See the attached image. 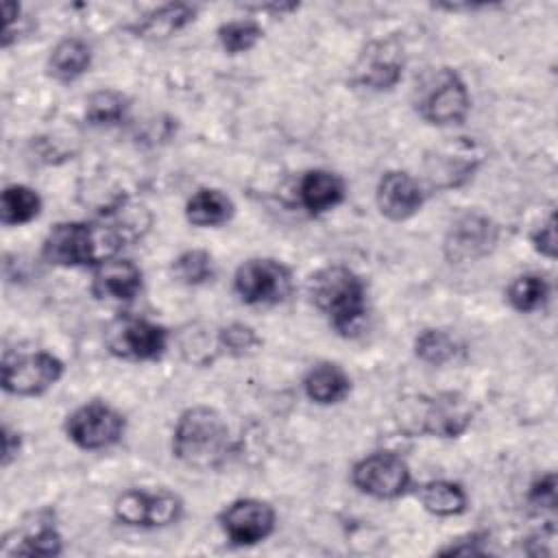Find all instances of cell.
Returning a JSON list of instances; mask_svg holds the SVG:
<instances>
[{"label": "cell", "mask_w": 558, "mask_h": 558, "mask_svg": "<svg viewBox=\"0 0 558 558\" xmlns=\"http://www.w3.org/2000/svg\"><path fill=\"white\" fill-rule=\"evenodd\" d=\"M129 229L105 222H59L44 240V257L57 266L102 264L124 246Z\"/></svg>", "instance_id": "1"}, {"label": "cell", "mask_w": 558, "mask_h": 558, "mask_svg": "<svg viewBox=\"0 0 558 558\" xmlns=\"http://www.w3.org/2000/svg\"><path fill=\"white\" fill-rule=\"evenodd\" d=\"M172 451L181 462L201 471L220 466L231 453V434L225 418L203 405L185 410L174 427Z\"/></svg>", "instance_id": "2"}, {"label": "cell", "mask_w": 558, "mask_h": 558, "mask_svg": "<svg viewBox=\"0 0 558 558\" xmlns=\"http://www.w3.org/2000/svg\"><path fill=\"white\" fill-rule=\"evenodd\" d=\"M310 296L340 333L353 331L366 310L364 283L347 266L318 270L310 279Z\"/></svg>", "instance_id": "3"}, {"label": "cell", "mask_w": 558, "mask_h": 558, "mask_svg": "<svg viewBox=\"0 0 558 558\" xmlns=\"http://www.w3.org/2000/svg\"><path fill=\"white\" fill-rule=\"evenodd\" d=\"M412 434H429L438 438H456L466 432L473 421V408L460 392H438L414 397L399 418Z\"/></svg>", "instance_id": "4"}, {"label": "cell", "mask_w": 558, "mask_h": 558, "mask_svg": "<svg viewBox=\"0 0 558 558\" xmlns=\"http://www.w3.org/2000/svg\"><path fill=\"white\" fill-rule=\"evenodd\" d=\"M418 113L429 124H458L466 118L471 98L464 81L451 68H440L421 87Z\"/></svg>", "instance_id": "5"}, {"label": "cell", "mask_w": 558, "mask_h": 558, "mask_svg": "<svg viewBox=\"0 0 558 558\" xmlns=\"http://www.w3.org/2000/svg\"><path fill=\"white\" fill-rule=\"evenodd\" d=\"M235 292L248 305H275L288 299L292 290L290 270L268 257H255L235 270Z\"/></svg>", "instance_id": "6"}, {"label": "cell", "mask_w": 558, "mask_h": 558, "mask_svg": "<svg viewBox=\"0 0 558 558\" xmlns=\"http://www.w3.org/2000/svg\"><path fill=\"white\" fill-rule=\"evenodd\" d=\"M63 375V364L48 351L7 353L2 360V386L20 397L46 392Z\"/></svg>", "instance_id": "7"}, {"label": "cell", "mask_w": 558, "mask_h": 558, "mask_svg": "<svg viewBox=\"0 0 558 558\" xmlns=\"http://www.w3.org/2000/svg\"><path fill=\"white\" fill-rule=\"evenodd\" d=\"M68 438L87 451L107 449L122 438L124 416L102 401H92L76 408L65 421Z\"/></svg>", "instance_id": "8"}, {"label": "cell", "mask_w": 558, "mask_h": 558, "mask_svg": "<svg viewBox=\"0 0 558 558\" xmlns=\"http://www.w3.org/2000/svg\"><path fill=\"white\" fill-rule=\"evenodd\" d=\"M107 347L122 360H157L166 351V329L135 316L118 318L107 329Z\"/></svg>", "instance_id": "9"}, {"label": "cell", "mask_w": 558, "mask_h": 558, "mask_svg": "<svg viewBox=\"0 0 558 558\" xmlns=\"http://www.w3.org/2000/svg\"><path fill=\"white\" fill-rule=\"evenodd\" d=\"M353 484L377 499H395L410 486L408 464L392 451H377L362 458L351 471Z\"/></svg>", "instance_id": "10"}, {"label": "cell", "mask_w": 558, "mask_h": 558, "mask_svg": "<svg viewBox=\"0 0 558 558\" xmlns=\"http://www.w3.org/2000/svg\"><path fill=\"white\" fill-rule=\"evenodd\" d=\"M181 514V499L168 490H126L116 499V517L126 525L159 527L174 523Z\"/></svg>", "instance_id": "11"}, {"label": "cell", "mask_w": 558, "mask_h": 558, "mask_svg": "<svg viewBox=\"0 0 558 558\" xmlns=\"http://www.w3.org/2000/svg\"><path fill=\"white\" fill-rule=\"evenodd\" d=\"M403 72V50L395 39L373 41L353 68V81L368 89H390Z\"/></svg>", "instance_id": "12"}, {"label": "cell", "mask_w": 558, "mask_h": 558, "mask_svg": "<svg viewBox=\"0 0 558 558\" xmlns=\"http://www.w3.org/2000/svg\"><path fill=\"white\" fill-rule=\"evenodd\" d=\"M225 534L235 545H255L275 527V510L262 499H238L220 514Z\"/></svg>", "instance_id": "13"}, {"label": "cell", "mask_w": 558, "mask_h": 558, "mask_svg": "<svg viewBox=\"0 0 558 558\" xmlns=\"http://www.w3.org/2000/svg\"><path fill=\"white\" fill-rule=\"evenodd\" d=\"M495 242H497V227L484 216L469 214V216H462L456 225H451L445 242V251L453 262H469L490 253Z\"/></svg>", "instance_id": "14"}, {"label": "cell", "mask_w": 558, "mask_h": 558, "mask_svg": "<svg viewBox=\"0 0 558 558\" xmlns=\"http://www.w3.org/2000/svg\"><path fill=\"white\" fill-rule=\"evenodd\" d=\"M423 205L418 183L401 170L386 172L377 183V207L390 220H405Z\"/></svg>", "instance_id": "15"}, {"label": "cell", "mask_w": 558, "mask_h": 558, "mask_svg": "<svg viewBox=\"0 0 558 558\" xmlns=\"http://www.w3.org/2000/svg\"><path fill=\"white\" fill-rule=\"evenodd\" d=\"M142 290V270L131 259L111 257L96 266L92 292L98 299L131 301Z\"/></svg>", "instance_id": "16"}, {"label": "cell", "mask_w": 558, "mask_h": 558, "mask_svg": "<svg viewBox=\"0 0 558 558\" xmlns=\"http://www.w3.org/2000/svg\"><path fill=\"white\" fill-rule=\"evenodd\" d=\"M344 196V183L329 170H307L299 183L301 205L310 214H323L333 209Z\"/></svg>", "instance_id": "17"}, {"label": "cell", "mask_w": 558, "mask_h": 558, "mask_svg": "<svg viewBox=\"0 0 558 558\" xmlns=\"http://www.w3.org/2000/svg\"><path fill=\"white\" fill-rule=\"evenodd\" d=\"M196 15V9L183 2H170L148 11L133 24V33L144 39H166L185 28Z\"/></svg>", "instance_id": "18"}, {"label": "cell", "mask_w": 558, "mask_h": 558, "mask_svg": "<svg viewBox=\"0 0 558 558\" xmlns=\"http://www.w3.org/2000/svg\"><path fill=\"white\" fill-rule=\"evenodd\" d=\"M351 390V381L347 373L331 362L316 364L305 377V392L312 401L329 405L342 401Z\"/></svg>", "instance_id": "19"}, {"label": "cell", "mask_w": 558, "mask_h": 558, "mask_svg": "<svg viewBox=\"0 0 558 558\" xmlns=\"http://www.w3.org/2000/svg\"><path fill=\"white\" fill-rule=\"evenodd\" d=\"M475 161L477 157L473 155V146L460 142L447 148L442 155L434 157V168H429L427 177L438 187H453L473 172Z\"/></svg>", "instance_id": "20"}, {"label": "cell", "mask_w": 558, "mask_h": 558, "mask_svg": "<svg viewBox=\"0 0 558 558\" xmlns=\"http://www.w3.org/2000/svg\"><path fill=\"white\" fill-rule=\"evenodd\" d=\"M233 216V203L227 194L214 187H203L192 194L185 205V218L196 227H218Z\"/></svg>", "instance_id": "21"}, {"label": "cell", "mask_w": 558, "mask_h": 558, "mask_svg": "<svg viewBox=\"0 0 558 558\" xmlns=\"http://www.w3.org/2000/svg\"><path fill=\"white\" fill-rule=\"evenodd\" d=\"M423 508L436 517H453L464 512L466 495L460 484L447 480H432L416 490Z\"/></svg>", "instance_id": "22"}, {"label": "cell", "mask_w": 558, "mask_h": 558, "mask_svg": "<svg viewBox=\"0 0 558 558\" xmlns=\"http://www.w3.org/2000/svg\"><path fill=\"white\" fill-rule=\"evenodd\" d=\"M89 63H92V50L85 41L76 37H68L59 41L50 50V59H48L50 74L61 81H74L89 68Z\"/></svg>", "instance_id": "23"}, {"label": "cell", "mask_w": 558, "mask_h": 558, "mask_svg": "<svg viewBox=\"0 0 558 558\" xmlns=\"http://www.w3.org/2000/svg\"><path fill=\"white\" fill-rule=\"evenodd\" d=\"M41 209L39 194L28 185H9L2 192L0 216L4 225H26Z\"/></svg>", "instance_id": "24"}, {"label": "cell", "mask_w": 558, "mask_h": 558, "mask_svg": "<svg viewBox=\"0 0 558 558\" xmlns=\"http://www.w3.org/2000/svg\"><path fill=\"white\" fill-rule=\"evenodd\" d=\"M549 296V286L541 275H521L508 286V301L517 312H534Z\"/></svg>", "instance_id": "25"}, {"label": "cell", "mask_w": 558, "mask_h": 558, "mask_svg": "<svg viewBox=\"0 0 558 558\" xmlns=\"http://www.w3.org/2000/svg\"><path fill=\"white\" fill-rule=\"evenodd\" d=\"M129 111V100L120 92L102 89L87 98L85 116L92 124H118Z\"/></svg>", "instance_id": "26"}, {"label": "cell", "mask_w": 558, "mask_h": 558, "mask_svg": "<svg viewBox=\"0 0 558 558\" xmlns=\"http://www.w3.org/2000/svg\"><path fill=\"white\" fill-rule=\"evenodd\" d=\"M262 35H264L262 26L253 20H233L218 28L220 46L229 54H240V52L251 50L262 39Z\"/></svg>", "instance_id": "27"}, {"label": "cell", "mask_w": 558, "mask_h": 558, "mask_svg": "<svg viewBox=\"0 0 558 558\" xmlns=\"http://www.w3.org/2000/svg\"><path fill=\"white\" fill-rule=\"evenodd\" d=\"M172 272L181 283L198 286L214 277V259L207 251H185L174 259Z\"/></svg>", "instance_id": "28"}, {"label": "cell", "mask_w": 558, "mask_h": 558, "mask_svg": "<svg viewBox=\"0 0 558 558\" xmlns=\"http://www.w3.org/2000/svg\"><path fill=\"white\" fill-rule=\"evenodd\" d=\"M416 355L427 362V364H445L456 355V342L449 333L440 331V329H425L416 336L414 342Z\"/></svg>", "instance_id": "29"}, {"label": "cell", "mask_w": 558, "mask_h": 558, "mask_svg": "<svg viewBox=\"0 0 558 558\" xmlns=\"http://www.w3.org/2000/svg\"><path fill=\"white\" fill-rule=\"evenodd\" d=\"M61 551V536L52 525H39L35 532L22 536V543L13 554L26 556H57Z\"/></svg>", "instance_id": "30"}, {"label": "cell", "mask_w": 558, "mask_h": 558, "mask_svg": "<svg viewBox=\"0 0 558 558\" xmlns=\"http://www.w3.org/2000/svg\"><path fill=\"white\" fill-rule=\"evenodd\" d=\"M220 344L229 351V353H244L248 349H253L257 344V338L253 333L251 327L244 325H229L227 329L220 331Z\"/></svg>", "instance_id": "31"}, {"label": "cell", "mask_w": 558, "mask_h": 558, "mask_svg": "<svg viewBox=\"0 0 558 558\" xmlns=\"http://www.w3.org/2000/svg\"><path fill=\"white\" fill-rule=\"evenodd\" d=\"M527 499L534 508L554 510V506H556V477H554V473H547L545 477L534 482L532 488H530Z\"/></svg>", "instance_id": "32"}, {"label": "cell", "mask_w": 558, "mask_h": 558, "mask_svg": "<svg viewBox=\"0 0 558 558\" xmlns=\"http://www.w3.org/2000/svg\"><path fill=\"white\" fill-rule=\"evenodd\" d=\"M534 248L545 255V257H554L556 255V218L554 214L547 218V222H543L534 235H532Z\"/></svg>", "instance_id": "33"}, {"label": "cell", "mask_w": 558, "mask_h": 558, "mask_svg": "<svg viewBox=\"0 0 558 558\" xmlns=\"http://www.w3.org/2000/svg\"><path fill=\"white\" fill-rule=\"evenodd\" d=\"M13 438H17V436H15L13 432H9V427H4V436H2V440H4V447H2V453H4V456H2V462H4V464H9L11 458H13V456L17 453V449H20L17 445L13 447Z\"/></svg>", "instance_id": "34"}]
</instances>
